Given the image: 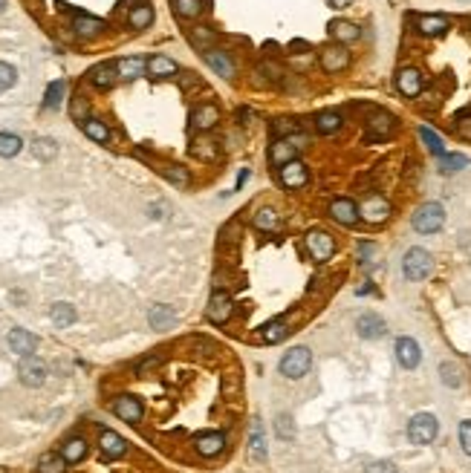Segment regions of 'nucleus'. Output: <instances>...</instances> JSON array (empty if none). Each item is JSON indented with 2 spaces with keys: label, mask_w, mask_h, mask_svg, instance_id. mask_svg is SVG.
I'll return each mask as SVG.
<instances>
[{
  "label": "nucleus",
  "mask_w": 471,
  "mask_h": 473,
  "mask_svg": "<svg viewBox=\"0 0 471 473\" xmlns=\"http://www.w3.org/2000/svg\"><path fill=\"white\" fill-rule=\"evenodd\" d=\"M298 150H301V145L292 142V136H289V139H275V145L269 147V162L275 168H284L286 162L298 159Z\"/></svg>",
  "instance_id": "nucleus-11"
},
{
  "label": "nucleus",
  "mask_w": 471,
  "mask_h": 473,
  "mask_svg": "<svg viewBox=\"0 0 471 473\" xmlns=\"http://www.w3.org/2000/svg\"><path fill=\"white\" fill-rule=\"evenodd\" d=\"M437 159H440V173H457V170L468 168V156H463V153H442Z\"/></svg>",
  "instance_id": "nucleus-37"
},
{
  "label": "nucleus",
  "mask_w": 471,
  "mask_h": 473,
  "mask_svg": "<svg viewBox=\"0 0 471 473\" xmlns=\"http://www.w3.org/2000/svg\"><path fill=\"white\" fill-rule=\"evenodd\" d=\"M116 78H119V72H116V64H99V67L90 70V81H93V87H99V90L113 87Z\"/></svg>",
  "instance_id": "nucleus-24"
},
{
  "label": "nucleus",
  "mask_w": 471,
  "mask_h": 473,
  "mask_svg": "<svg viewBox=\"0 0 471 473\" xmlns=\"http://www.w3.org/2000/svg\"><path fill=\"white\" fill-rule=\"evenodd\" d=\"M21 147H24V142L17 139L15 133H0V156H3V159L17 156V153H21Z\"/></svg>",
  "instance_id": "nucleus-42"
},
{
  "label": "nucleus",
  "mask_w": 471,
  "mask_h": 473,
  "mask_svg": "<svg viewBox=\"0 0 471 473\" xmlns=\"http://www.w3.org/2000/svg\"><path fill=\"white\" fill-rule=\"evenodd\" d=\"M17 376L26 387H41L47 381V364L35 355H24L21 364H17Z\"/></svg>",
  "instance_id": "nucleus-7"
},
{
  "label": "nucleus",
  "mask_w": 471,
  "mask_h": 473,
  "mask_svg": "<svg viewBox=\"0 0 471 473\" xmlns=\"http://www.w3.org/2000/svg\"><path fill=\"white\" fill-rule=\"evenodd\" d=\"M249 176H252V170H249V168H243V170H240V176H238V185H234V191H240V188L246 185Z\"/></svg>",
  "instance_id": "nucleus-56"
},
{
  "label": "nucleus",
  "mask_w": 471,
  "mask_h": 473,
  "mask_svg": "<svg viewBox=\"0 0 471 473\" xmlns=\"http://www.w3.org/2000/svg\"><path fill=\"white\" fill-rule=\"evenodd\" d=\"M249 456L254 462H263L266 459V444H263V430H261V422L254 419L252 422V436H249Z\"/></svg>",
  "instance_id": "nucleus-29"
},
{
  "label": "nucleus",
  "mask_w": 471,
  "mask_h": 473,
  "mask_svg": "<svg viewBox=\"0 0 471 473\" xmlns=\"http://www.w3.org/2000/svg\"><path fill=\"white\" fill-rule=\"evenodd\" d=\"M254 228L258 231H275L278 228V211L275 208H261L254 214Z\"/></svg>",
  "instance_id": "nucleus-41"
},
{
  "label": "nucleus",
  "mask_w": 471,
  "mask_h": 473,
  "mask_svg": "<svg viewBox=\"0 0 471 473\" xmlns=\"http://www.w3.org/2000/svg\"><path fill=\"white\" fill-rule=\"evenodd\" d=\"M72 29H75V35H78V38H95V35H102L105 21H99V17H93V15L78 12V15H75V21H72Z\"/></svg>",
  "instance_id": "nucleus-22"
},
{
  "label": "nucleus",
  "mask_w": 471,
  "mask_h": 473,
  "mask_svg": "<svg viewBox=\"0 0 471 473\" xmlns=\"http://www.w3.org/2000/svg\"><path fill=\"white\" fill-rule=\"evenodd\" d=\"M356 329H359V335H362V338H367V341H376V338H382V335L387 332L385 321L379 318L376 312H364L362 318L356 321Z\"/></svg>",
  "instance_id": "nucleus-18"
},
{
  "label": "nucleus",
  "mask_w": 471,
  "mask_h": 473,
  "mask_svg": "<svg viewBox=\"0 0 471 473\" xmlns=\"http://www.w3.org/2000/svg\"><path fill=\"white\" fill-rule=\"evenodd\" d=\"M148 70V61H142V58H122L119 64H116V72H119V78H125V81H133V78H139L142 72Z\"/></svg>",
  "instance_id": "nucleus-27"
},
{
  "label": "nucleus",
  "mask_w": 471,
  "mask_h": 473,
  "mask_svg": "<svg viewBox=\"0 0 471 473\" xmlns=\"http://www.w3.org/2000/svg\"><path fill=\"white\" fill-rule=\"evenodd\" d=\"M49 318H52V323H55L58 329H67V326L75 323V309H72L70 303H55V306L49 309Z\"/></svg>",
  "instance_id": "nucleus-31"
},
{
  "label": "nucleus",
  "mask_w": 471,
  "mask_h": 473,
  "mask_svg": "<svg viewBox=\"0 0 471 473\" xmlns=\"http://www.w3.org/2000/svg\"><path fill=\"white\" fill-rule=\"evenodd\" d=\"M150 24H153V9H150L148 3L130 9V26H133V29H148Z\"/></svg>",
  "instance_id": "nucleus-40"
},
{
  "label": "nucleus",
  "mask_w": 471,
  "mask_h": 473,
  "mask_svg": "<svg viewBox=\"0 0 471 473\" xmlns=\"http://www.w3.org/2000/svg\"><path fill=\"white\" fill-rule=\"evenodd\" d=\"M394 125H396V118L390 115V113H385V110H376L370 118H367V127H364V139L367 142H382V139H387L390 133H394Z\"/></svg>",
  "instance_id": "nucleus-6"
},
{
  "label": "nucleus",
  "mask_w": 471,
  "mask_h": 473,
  "mask_svg": "<svg viewBox=\"0 0 471 473\" xmlns=\"http://www.w3.org/2000/svg\"><path fill=\"white\" fill-rule=\"evenodd\" d=\"M295 130H298V125L289 122V118H278V122L272 125V136H275V139H289Z\"/></svg>",
  "instance_id": "nucleus-49"
},
{
  "label": "nucleus",
  "mask_w": 471,
  "mask_h": 473,
  "mask_svg": "<svg viewBox=\"0 0 471 473\" xmlns=\"http://www.w3.org/2000/svg\"><path fill=\"white\" fill-rule=\"evenodd\" d=\"M61 456L67 459V465H75L87 456V442L84 439H67L61 447Z\"/></svg>",
  "instance_id": "nucleus-34"
},
{
  "label": "nucleus",
  "mask_w": 471,
  "mask_h": 473,
  "mask_svg": "<svg viewBox=\"0 0 471 473\" xmlns=\"http://www.w3.org/2000/svg\"><path fill=\"white\" fill-rule=\"evenodd\" d=\"M99 447H102V456H105V459H119V456H125V453H128L125 439L119 436V433H113V430H102Z\"/></svg>",
  "instance_id": "nucleus-19"
},
{
  "label": "nucleus",
  "mask_w": 471,
  "mask_h": 473,
  "mask_svg": "<svg viewBox=\"0 0 471 473\" xmlns=\"http://www.w3.org/2000/svg\"><path fill=\"white\" fill-rule=\"evenodd\" d=\"M396 90L405 95V98H417L422 93V72L417 67H405L399 70L396 75Z\"/></svg>",
  "instance_id": "nucleus-14"
},
{
  "label": "nucleus",
  "mask_w": 471,
  "mask_h": 473,
  "mask_svg": "<svg viewBox=\"0 0 471 473\" xmlns=\"http://www.w3.org/2000/svg\"><path fill=\"white\" fill-rule=\"evenodd\" d=\"M286 335H289L286 321H269V323L261 329V341H266V344H281Z\"/></svg>",
  "instance_id": "nucleus-33"
},
{
  "label": "nucleus",
  "mask_w": 471,
  "mask_h": 473,
  "mask_svg": "<svg viewBox=\"0 0 471 473\" xmlns=\"http://www.w3.org/2000/svg\"><path fill=\"white\" fill-rule=\"evenodd\" d=\"M165 176H168V179H171L176 188H188V182H191L188 170L180 168V165H168V168H165Z\"/></svg>",
  "instance_id": "nucleus-47"
},
{
  "label": "nucleus",
  "mask_w": 471,
  "mask_h": 473,
  "mask_svg": "<svg viewBox=\"0 0 471 473\" xmlns=\"http://www.w3.org/2000/svg\"><path fill=\"white\" fill-rule=\"evenodd\" d=\"M307 251L316 263H327L332 254H336V240H332L330 231L312 228V231H307Z\"/></svg>",
  "instance_id": "nucleus-4"
},
{
  "label": "nucleus",
  "mask_w": 471,
  "mask_h": 473,
  "mask_svg": "<svg viewBox=\"0 0 471 473\" xmlns=\"http://www.w3.org/2000/svg\"><path fill=\"white\" fill-rule=\"evenodd\" d=\"M327 3H330L332 9H347V6L353 3V0H327Z\"/></svg>",
  "instance_id": "nucleus-57"
},
{
  "label": "nucleus",
  "mask_w": 471,
  "mask_h": 473,
  "mask_svg": "<svg viewBox=\"0 0 471 473\" xmlns=\"http://www.w3.org/2000/svg\"><path fill=\"white\" fill-rule=\"evenodd\" d=\"M359 214H362L364 223L379 225L390 216V202L385 200V196H367V200L362 202V208H359Z\"/></svg>",
  "instance_id": "nucleus-9"
},
{
  "label": "nucleus",
  "mask_w": 471,
  "mask_h": 473,
  "mask_svg": "<svg viewBox=\"0 0 471 473\" xmlns=\"http://www.w3.org/2000/svg\"><path fill=\"white\" fill-rule=\"evenodd\" d=\"M6 9V0H0V12H3Z\"/></svg>",
  "instance_id": "nucleus-58"
},
{
  "label": "nucleus",
  "mask_w": 471,
  "mask_h": 473,
  "mask_svg": "<svg viewBox=\"0 0 471 473\" xmlns=\"http://www.w3.org/2000/svg\"><path fill=\"white\" fill-rule=\"evenodd\" d=\"M191 153L197 156V159L214 162V159H217V142H214V139H206V136H200V139L191 145Z\"/></svg>",
  "instance_id": "nucleus-38"
},
{
  "label": "nucleus",
  "mask_w": 471,
  "mask_h": 473,
  "mask_svg": "<svg viewBox=\"0 0 471 473\" xmlns=\"http://www.w3.org/2000/svg\"><path fill=\"white\" fill-rule=\"evenodd\" d=\"M419 136H422V142H425V147L434 153V156H442L445 153V142L440 139V136L431 130V127H419Z\"/></svg>",
  "instance_id": "nucleus-45"
},
{
  "label": "nucleus",
  "mask_w": 471,
  "mask_h": 473,
  "mask_svg": "<svg viewBox=\"0 0 471 473\" xmlns=\"http://www.w3.org/2000/svg\"><path fill=\"white\" fill-rule=\"evenodd\" d=\"M307 182H309V170H307V165H304L301 159H292V162H286V165L281 168V185H284V188L301 191Z\"/></svg>",
  "instance_id": "nucleus-8"
},
{
  "label": "nucleus",
  "mask_w": 471,
  "mask_h": 473,
  "mask_svg": "<svg viewBox=\"0 0 471 473\" xmlns=\"http://www.w3.org/2000/svg\"><path fill=\"white\" fill-rule=\"evenodd\" d=\"M445 225V208L440 202H425L414 214V228L419 234H437Z\"/></svg>",
  "instance_id": "nucleus-3"
},
{
  "label": "nucleus",
  "mask_w": 471,
  "mask_h": 473,
  "mask_svg": "<svg viewBox=\"0 0 471 473\" xmlns=\"http://www.w3.org/2000/svg\"><path fill=\"white\" fill-rule=\"evenodd\" d=\"M148 321H150L153 329H168V326L176 321V312H173L171 306L160 303V306H153V309L148 312Z\"/></svg>",
  "instance_id": "nucleus-30"
},
{
  "label": "nucleus",
  "mask_w": 471,
  "mask_h": 473,
  "mask_svg": "<svg viewBox=\"0 0 471 473\" xmlns=\"http://www.w3.org/2000/svg\"><path fill=\"white\" fill-rule=\"evenodd\" d=\"M64 90H67V84L61 81V78H58V81H52V84L47 87V95H44V107H47V110H55V107H61Z\"/></svg>",
  "instance_id": "nucleus-43"
},
{
  "label": "nucleus",
  "mask_w": 471,
  "mask_h": 473,
  "mask_svg": "<svg viewBox=\"0 0 471 473\" xmlns=\"http://www.w3.org/2000/svg\"><path fill=\"white\" fill-rule=\"evenodd\" d=\"M82 130L90 136L93 142H99V145H105V142L110 139L107 125H105V122H99V118H84V122H82Z\"/></svg>",
  "instance_id": "nucleus-36"
},
{
  "label": "nucleus",
  "mask_w": 471,
  "mask_h": 473,
  "mask_svg": "<svg viewBox=\"0 0 471 473\" xmlns=\"http://www.w3.org/2000/svg\"><path fill=\"white\" fill-rule=\"evenodd\" d=\"M15 78H17L15 67H9V64H3V61H0V93H3V90H9V87L15 84Z\"/></svg>",
  "instance_id": "nucleus-51"
},
{
  "label": "nucleus",
  "mask_w": 471,
  "mask_h": 473,
  "mask_svg": "<svg viewBox=\"0 0 471 473\" xmlns=\"http://www.w3.org/2000/svg\"><path fill=\"white\" fill-rule=\"evenodd\" d=\"M194 447H197V453L200 456H217V453L226 447V439H223V433H200L197 436V442H194Z\"/></svg>",
  "instance_id": "nucleus-21"
},
{
  "label": "nucleus",
  "mask_w": 471,
  "mask_h": 473,
  "mask_svg": "<svg viewBox=\"0 0 471 473\" xmlns=\"http://www.w3.org/2000/svg\"><path fill=\"white\" fill-rule=\"evenodd\" d=\"M9 346L17 355H32L38 349V338H35L32 332H26V329H12L9 332Z\"/></svg>",
  "instance_id": "nucleus-23"
},
{
  "label": "nucleus",
  "mask_w": 471,
  "mask_h": 473,
  "mask_svg": "<svg viewBox=\"0 0 471 473\" xmlns=\"http://www.w3.org/2000/svg\"><path fill=\"white\" fill-rule=\"evenodd\" d=\"M231 298L226 291H214L211 294V300H208V306H206V314H208V321L211 323H226L229 318H231Z\"/></svg>",
  "instance_id": "nucleus-13"
},
{
  "label": "nucleus",
  "mask_w": 471,
  "mask_h": 473,
  "mask_svg": "<svg viewBox=\"0 0 471 473\" xmlns=\"http://www.w3.org/2000/svg\"><path fill=\"white\" fill-rule=\"evenodd\" d=\"M330 216H332V220H336L339 225H356V223L362 220L359 205L353 202V200H347V196H341V200H332V202H330Z\"/></svg>",
  "instance_id": "nucleus-10"
},
{
  "label": "nucleus",
  "mask_w": 471,
  "mask_h": 473,
  "mask_svg": "<svg viewBox=\"0 0 471 473\" xmlns=\"http://www.w3.org/2000/svg\"><path fill=\"white\" fill-rule=\"evenodd\" d=\"M113 412L119 416L122 422H128V424H136V422H142V401L136 399V396H119L113 401Z\"/></svg>",
  "instance_id": "nucleus-12"
},
{
  "label": "nucleus",
  "mask_w": 471,
  "mask_h": 473,
  "mask_svg": "<svg viewBox=\"0 0 471 473\" xmlns=\"http://www.w3.org/2000/svg\"><path fill=\"white\" fill-rule=\"evenodd\" d=\"M457 130H460L463 139H471V110H463L457 115Z\"/></svg>",
  "instance_id": "nucleus-52"
},
{
  "label": "nucleus",
  "mask_w": 471,
  "mask_h": 473,
  "mask_svg": "<svg viewBox=\"0 0 471 473\" xmlns=\"http://www.w3.org/2000/svg\"><path fill=\"white\" fill-rule=\"evenodd\" d=\"M367 473H399L390 462H373L370 467H367Z\"/></svg>",
  "instance_id": "nucleus-54"
},
{
  "label": "nucleus",
  "mask_w": 471,
  "mask_h": 473,
  "mask_svg": "<svg viewBox=\"0 0 471 473\" xmlns=\"http://www.w3.org/2000/svg\"><path fill=\"white\" fill-rule=\"evenodd\" d=\"M275 433H278L281 439H292V436H295V424H292V419L286 416V412H281V416L275 419Z\"/></svg>",
  "instance_id": "nucleus-50"
},
{
  "label": "nucleus",
  "mask_w": 471,
  "mask_h": 473,
  "mask_svg": "<svg viewBox=\"0 0 471 473\" xmlns=\"http://www.w3.org/2000/svg\"><path fill=\"white\" fill-rule=\"evenodd\" d=\"M437 433H440V424L431 412H417L408 424V439L414 444H431L437 439Z\"/></svg>",
  "instance_id": "nucleus-5"
},
{
  "label": "nucleus",
  "mask_w": 471,
  "mask_h": 473,
  "mask_svg": "<svg viewBox=\"0 0 471 473\" xmlns=\"http://www.w3.org/2000/svg\"><path fill=\"white\" fill-rule=\"evenodd\" d=\"M84 113H87V104H84V102H78V98H75V102H72V115H75V118H82Z\"/></svg>",
  "instance_id": "nucleus-55"
},
{
  "label": "nucleus",
  "mask_w": 471,
  "mask_h": 473,
  "mask_svg": "<svg viewBox=\"0 0 471 473\" xmlns=\"http://www.w3.org/2000/svg\"><path fill=\"white\" fill-rule=\"evenodd\" d=\"M67 470V459L61 453H44L38 459V473H64Z\"/></svg>",
  "instance_id": "nucleus-35"
},
{
  "label": "nucleus",
  "mask_w": 471,
  "mask_h": 473,
  "mask_svg": "<svg viewBox=\"0 0 471 473\" xmlns=\"http://www.w3.org/2000/svg\"><path fill=\"white\" fill-rule=\"evenodd\" d=\"M309 367H312V352H309L307 346H292V349L284 355V358H281V364H278L281 376H284V378H292V381L304 378L307 372H309Z\"/></svg>",
  "instance_id": "nucleus-1"
},
{
  "label": "nucleus",
  "mask_w": 471,
  "mask_h": 473,
  "mask_svg": "<svg viewBox=\"0 0 471 473\" xmlns=\"http://www.w3.org/2000/svg\"><path fill=\"white\" fill-rule=\"evenodd\" d=\"M431 268H434V257H431L425 248H408L405 260H402V271H405L408 280H414V283L425 280L431 274Z\"/></svg>",
  "instance_id": "nucleus-2"
},
{
  "label": "nucleus",
  "mask_w": 471,
  "mask_h": 473,
  "mask_svg": "<svg viewBox=\"0 0 471 473\" xmlns=\"http://www.w3.org/2000/svg\"><path fill=\"white\" fill-rule=\"evenodd\" d=\"M214 38H217V35H214L208 26H197V29H191V44H194V47H200L203 52L214 49V47H211V44H214Z\"/></svg>",
  "instance_id": "nucleus-44"
},
{
  "label": "nucleus",
  "mask_w": 471,
  "mask_h": 473,
  "mask_svg": "<svg viewBox=\"0 0 471 473\" xmlns=\"http://www.w3.org/2000/svg\"><path fill=\"white\" fill-rule=\"evenodd\" d=\"M173 12L183 17V21H194L203 12V0H173Z\"/></svg>",
  "instance_id": "nucleus-39"
},
{
  "label": "nucleus",
  "mask_w": 471,
  "mask_h": 473,
  "mask_svg": "<svg viewBox=\"0 0 471 473\" xmlns=\"http://www.w3.org/2000/svg\"><path fill=\"white\" fill-rule=\"evenodd\" d=\"M440 376H442V384L445 387H460L463 384V378H460V369H457V364H442L440 367Z\"/></svg>",
  "instance_id": "nucleus-48"
},
{
  "label": "nucleus",
  "mask_w": 471,
  "mask_h": 473,
  "mask_svg": "<svg viewBox=\"0 0 471 473\" xmlns=\"http://www.w3.org/2000/svg\"><path fill=\"white\" fill-rule=\"evenodd\" d=\"M330 35L336 38L339 44H353V41H359V26L356 24H350V21H332L330 24Z\"/></svg>",
  "instance_id": "nucleus-26"
},
{
  "label": "nucleus",
  "mask_w": 471,
  "mask_h": 473,
  "mask_svg": "<svg viewBox=\"0 0 471 473\" xmlns=\"http://www.w3.org/2000/svg\"><path fill=\"white\" fill-rule=\"evenodd\" d=\"M148 72L153 78H171V75H176V61H171L168 55H150L148 58Z\"/></svg>",
  "instance_id": "nucleus-28"
},
{
  "label": "nucleus",
  "mask_w": 471,
  "mask_h": 473,
  "mask_svg": "<svg viewBox=\"0 0 471 473\" xmlns=\"http://www.w3.org/2000/svg\"><path fill=\"white\" fill-rule=\"evenodd\" d=\"M347 64H350V52L344 47L332 44V47L321 49V67L327 72H341V70H347Z\"/></svg>",
  "instance_id": "nucleus-16"
},
{
  "label": "nucleus",
  "mask_w": 471,
  "mask_h": 473,
  "mask_svg": "<svg viewBox=\"0 0 471 473\" xmlns=\"http://www.w3.org/2000/svg\"><path fill=\"white\" fill-rule=\"evenodd\" d=\"M32 150H35V156H38V159H41V162H49V159H55L58 145H55L52 139H35Z\"/></svg>",
  "instance_id": "nucleus-46"
},
{
  "label": "nucleus",
  "mask_w": 471,
  "mask_h": 473,
  "mask_svg": "<svg viewBox=\"0 0 471 473\" xmlns=\"http://www.w3.org/2000/svg\"><path fill=\"white\" fill-rule=\"evenodd\" d=\"M396 361L405 367V369H417L419 361H422V349L414 338H399L396 341Z\"/></svg>",
  "instance_id": "nucleus-15"
},
{
  "label": "nucleus",
  "mask_w": 471,
  "mask_h": 473,
  "mask_svg": "<svg viewBox=\"0 0 471 473\" xmlns=\"http://www.w3.org/2000/svg\"><path fill=\"white\" fill-rule=\"evenodd\" d=\"M341 115L336 113V110H327V113H321L318 118H316V130L318 133H324V136H332V133H339L341 130Z\"/></svg>",
  "instance_id": "nucleus-32"
},
{
  "label": "nucleus",
  "mask_w": 471,
  "mask_h": 473,
  "mask_svg": "<svg viewBox=\"0 0 471 473\" xmlns=\"http://www.w3.org/2000/svg\"><path fill=\"white\" fill-rule=\"evenodd\" d=\"M460 444H463V450L471 456V422H463V424H460Z\"/></svg>",
  "instance_id": "nucleus-53"
},
{
  "label": "nucleus",
  "mask_w": 471,
  "mask_h": 473,
  "mask_svg": "<svg viewBox=\"0 0 471 473\" xmlns=\"http://www.w3.org/2000/svg\"><path fill=\"white\" fill-rule=\"evenodd\" d=\"M417 29L428 38H437V35H445L448 32V21L442 15H422L417 21Z\"/></svg>",
  "instance_id": "nucleus-25"
},
{
  "label": "nucleus",
  "mask_w": 471,
  "mask_h": 473,
  "mask_svg": "<svg viewBox=\"0 0 471 473\" xmlns=\"http://www.w3.org/2000/svg\"><path fill=\"white\" fill-rule=\"evenodd\" d=\"M206 64L217 72V75H223V78H234V61L229 58V52H223V49H208L206 55Z\"/></svg>",
  "instance_id": "nucleus-20"
},
{
  "label": "nucleus",
  "mask_w": 471,
  "mask_h": 473,
  "mask_svg": "<svg viewBox=\"0 0 471 473\" xmlns=\"http://www.w3.org/2000/svg\"><path fill=\"white\" fill-rule=\"evenodd\" d=\"M220 122V107L217 104H200L197 110L191 113V125L197 127L200 133H208L211 127H217Z\"/></svg>",
  "instance_id": "nucleus-17"
}]
</instances>
